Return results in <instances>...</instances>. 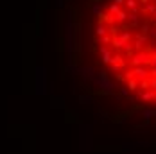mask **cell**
I'll return each mask as SVG.
<instances>
[{
	"label": "cell",
	"mask_w": 156,
	"mask_h": 154,
	"mask_svg": "<svg viewBox=\"0 0 156 154\" xmlns=\"http://www.w3.org/2000/svg\"><path fill=\"white\" fill-rule=\"evenodd\" d=\"M133 74H135V77H136L138 81L149 79V70H147L144 65H140V66H135V68H133Z\"/></svg>",
	"instance_id": "obj_2"
},
{
	"label": "cell",
	"mask_w": 156,
	"mask_h": 154,
	"mask_svg": "<svg viewBox=\"0 0 156 154\" xmlns=\"http://www.w3.org/2000/svg\"><path fill=\"white\" fill-rule=\"evenodd\" d=\"M119 11H120V5H119V4H115V2L109 5V9H108V13H111V15H117Z\"/></svg>",
	"instance_id": "obj_10"
},
{
	"label": "cell",
	"mask_w": 156,
	"mask_h": 154,
	"mask_svg": "<svg viewBox=\"0 0 156 154\" xmlns=\"http://www.w3.org/2000/svg\"><path fill=\"white\" fill-rule=\"evenodd\" d=\"M144 43H145V36H144V34L136 36V41H135V48H136V50H142V48H144Z\"/></svg>",
	"instance_id": "obj_7"
},
{
	"label": "cell",
	"mask_w": 156,
	"mask_h": 154,
	"mask_svg": "<svg viewBox=\"0 0 156 154\" xmlns=\"http://www.w3.org/2000/svg\"><path fill=\"white\" fill-rule=\"evenodd\" d=\"M108 31L109 29L104 25V22H99V25H97V29H95V34H97V36H104Z\"/></svg>",
	"instance_id": "obj_5"
},
{
	"label": "cell",
	"mask_w": 156,
	"mask_h": 154,
	"mask_svg": "<svg viewBox=\"0 0 156 154\" xmlns=\"http://www.w3.org/2000/svg\"><path fill=\"white\" fill-rule=\"evenodd\" d=\"M113 61V56H111V52L106 50V52H102V63H106V65H111Z\"/></svg>",
	"instance_id": "obj_9"
},
{
	"label": "cell",
	"mask_w": 156,
	"mask_h": 154,
	"mask_svg": "<svg viewBox=\"0 0 156 154\" xmlns=\"http://www.w3.org/2000/svg\"><path fill=\"white\" fill-rule=\"evenodd\" d=\"M149 77H156V66H151V72H149Z\"/></svg>",
	"instance_id": "obj_13"
},
{
	"label": "cell",
	"mask_w": 156,
	"mask_h": 154,
	"mask_svg": "<svg viewBox=\"0 0 156 154\" xmlns=\"http://www.w3.org/2000/svg\"><path fill=\"white\" fill-rule=\"evenodd\" d=\"M111 40H113L111 36H108V34H104V36H102V38H101L99 41H101V43H104V45H108V43H111Z\"/></svg>",
	"instance_id": "obj_12"
},
{
	"label": "cell",
	"mask_w": 156,
	"mask_h": 154,
	"mask_svg": "<svg viewBox=\"0 0 156 154\" xmlns=\"http://www.w3.org/2000/svg\"><path fill=\"white\" fill-rule=\"evenodd\" d=\"M138 79L136 77H133V79H129L127 81V90H131V92H135V90H138Z\"/></svg>",
	"instance_id": "obj_6"
},
{
	"label": "cell",
	"mask_w": 156,
	"mask_h": 154,
	"mask_svg": "<svg viewBox=\"0 0 156 154\" xmlns=\"http://www.w3.org/2000/svg\"><path fill=\"white\" fill-rule=\"evenodd\" d=\"M113 2H115V4H119V5H122V4H124L126 0H113Z\"/></svg>",
	"instance_id": "obj_14"
},
{
	"label": "cell",
	"mask_w": 156,
	"mask_h": 154,
	"mask_svg": "<svg viewBox=\"0 0 156 154\" xmlns=\"http://www.w3.org/2000/svg\"><path fill=\"white\" fill-rule=\"evenodd\" d=\"M151 61V54H149V50H140L136 56H133V59H131V65L133 66H140V65H145V63Z\"/></svg>",
	"instance_id": "obj_1"
},
{
	"label": "cell",
	"mask_w": 156,
	"mask_h": 154,
	"mask_svg": "<svg viewBox=\"0 0 156 154\" xmlns=\"http://www.w3.org/2000/svg\"><path fill=\"white\" fill-rule=\"evenodd\" d=\"M115 22H117V23H124V22H127V13H126L124 9H120V11L115 15Z\"/></svg>",
	"instance_id": "obj_4"
},
{
	"label": "cell",
	"mask_w": 156,
	"mask_h": 154,
	"mask_svg": "<svg viewBox=\"0 0 156 154\" xmlns=\"http://www.w3.org/2000/svg\"><path fill=\"white\" fill-rule=\"evenodd\" d=\"M119 38H120V41L127 43V41L131 40V32H120V34H119Z\"/></svg>",
	"instance_id": "obj_11"
},
{
	"label": "cell",
	"mask_w": 156,
	"mask_h": 154,
	"mask_svg": "<svg viewBox=\"0 0 156 154\" xmlns=\"http://www.w3.org/2000/svg\"><path fill=\"white\" fill-rule=\"evenodd\" d=\"M120 95H127V90L126 88H120Z\"/></svg>",
	"instance_id": "obj_15"
},
{
	"label": "cell",
	"mask_w": 156,
	"mask_h": 154,
	"mask_svg": "<svg viewBox=\"0 0 156 154\" xmlns=\"http://www.w3.org/2000/svg\"><path fill=\"white\" fill-rule=\"evenodd\" d=\"M142 4H144V5H145V4H149V0H140Z\"/></svg>",
	"instance_id": "obj_16"
},
{
	"label": "cell",
	"mask_w": 156,
	"mask_h": 154,
	"mask_svg": "<svg viewBox=\"0 0 156 154\" xmlns=\"http://www.w3.org/2000/svg\"><path fill=\"white\" fill-rule=\"evenodd\" d=\"M142 100H145V102H151V100H156V93L153 90H145V92L142 93Z\"/></svg>",
	"instance_id": "obj_3"
},
{
	"label": "cell",
	"mask_w": 156,
	"mask_h": 154,
	"mask_svg": "<svg viewBox=\"0 0 156 154\" xmlns=\"http://www.w3.org/2000/svg\"><path fill=\"white\" fill-rule=\"evenodd\" d=\"M124 4L131 9V11H133V13H136V11H138V4H136V0H126Z\"/></svg>",
	"instance_id": "obj_8"
}]
</instances>
